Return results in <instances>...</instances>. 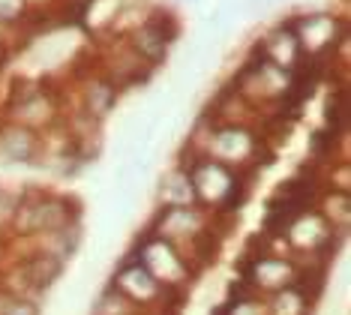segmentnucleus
I'll return each mask as SVG.
<instances>
[{"label": "nucleus", "mask_w": 351, "mask_h": 315, "mask_svg": "<svg viewBox=\"0 0 351 315\" xmlns=\"http://www.w3.org/2000/svg\"><path fill=\"white\" fill-rule=\"evenodd\" d=\"M255 153V141L252 135L241 126H219L210 132V141H207V159L226 165V168H241L246 159H252Z\"/></svg>", "instance_id": "obj_4"}, {"label": "nucleus", "mask_w": 351, "mask_h": 315, "mask_svg": "<svg viewBox=\"0 0 351 315\" xmlns=\"http://www.w3.org/2000/svg\"><path fill=\"white\" fill-rule=\"evenodd\" d=\"M207 225H210V216L204 213L202 207L189 205V207H162L156 213L150 231L159 234L162 240L178 249L180 244H189L193 246L195 240H202L207 234Z\"/></svg>", "instance_id": "obj_2"}, {"label": "nucleus", "mask_w": 351, "mask_h": 315, "mask_svg": "<svg viewBox=\"0 0 351 315\" xmlns=\"http://www.w3.org/2000/svg\"><path fill=\"white\" fill-rule=\"evenodd\" d=\"M186 3H202V0H186Z\"/></svg>", "instance_id": "obj_8"}, {"label": "nucleus", "mask_w": 351, "mask_h": 315, "mask_svg": "<svg viewBox=\"0 0 351 315\" xmlns=\"http://www.w3.org/2000/svg\"><path fill=\"white\" fill-rule=\"evenodd\" d=\"M114 100H117V93H114V87L111 84L90 87V111H93V117H106L111 111V105H114Z\"/></svg>", "instance_id": "obj_7"}, {"label": "nucleus", "mask_w": 351, "mask_h": 315, "mask_svg": "<svg viewBox=\"0 0 351 315\" xmlns=\"http://www.w3.org/2000/svg\"><path fill=\"white\" fill-rule=\"evenodd\" d=\"M36 135L27 126H6L0 132V165H30L36 159Z\"/></svg>", "instance_id": "obj_5"}, {"label": "nucleus", "mask_w": 351, "mask_h": 315, "mask_svg": "<svg viewBox=\"0 0 351 315\" xmlns=\"http://www.w3.org/2000/svg\"><path fill=\"white\" fill-rule=\"evenodd\" d=\"M145 270L154 277L165 292L171 288H183L189 279H193V264L183 258L180 249H174L169 240H162L154 231H145V237L135 240V255Z\"/></svg>", "instance_id": "obj_1"}, {"label": "nucleus", "mask_w": 351, "mask_h": 315, "mask_svg": "<svg viewBox=\"0 0 351 315\" xmlns=\"http://www.w3.org/2000/svg\"><path fill=\"white\" fill-rule=\"evenodd\" d=\"M159 205L162 207H189L195 205V189L193 180L183 168H171L169 174L162 177V187H159Z\"/></svg>", "instance_id": "obj_6"}, {"label": "nucleus", "mask_w": 351, "mask_h": 315, "mask_svg": "<svg viewBox=\"0 0 351 315\" xmlns=\"http://www.w3.org/2000/svg\"><path fill=\"white\" fill-rule=\"evenodd\" d=\"M111 285L117 288L123 297H130V301L135 303V306H150V303H156L159 297H165L169 292H165L159 282L150 277V273L145 270V264L138 261V258H132V255H126V261L117 268V273H114V282Z\"/></svg>", "instance_id": "obj_3"}]
</instances>
